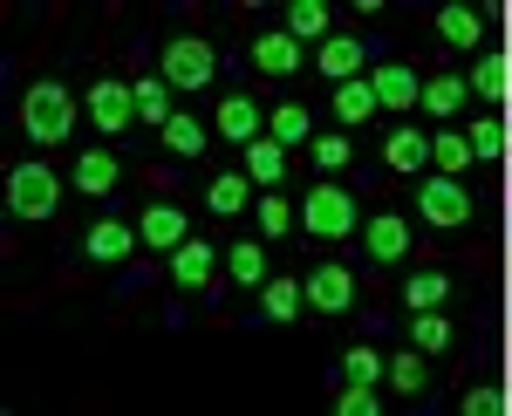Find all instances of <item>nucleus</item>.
I'll use <instances>...</instances> for the list:
<instances>
[{"label": "nucleus", "instance_id": "f257e3e1", "mask_svg": "<svg viewBox=\"0 0 512 416\" xmlns=\"http://www.w3.org/2000/svg\"><path fill=\"white\" fill-rule=\"evenodd\" d=\"M21 130L35 137V144H69V130H76V96L62 89V82H28L21 89Z\"/></svg>", "mask_w": 512, "mask_h": 416}, {"label": "nucleus", "instance_id": "f03ea898", "mask_svg": "<svg viewBox=\"0 0 512 416\" xmlns=\"http://www.w3.org/2000/svg\"><path fill=\"white\" fill-rule=\"evenodd\" d=\"M178 96H192V89H205V82L219 76V48L205 35H178V41H164V69H158Z\"/></svg>", "mask_w": 512, "mask_h": 416}, {"label": "nucleus", "instance_id": "7ed1b4c3", "mask_svg": "<svg viewBox=\"0 0 512 416\" xmlns=\"http://www.w3.org/2000/svg\"><path fill=\"white\" fill-rule=\"evenodd\" d=\"M55 205H62V178L48 164H14L7 171V212L14 219H55Z\"/></svg>", "mask_w": 512, "mask_h": 416}, {"label": "nucleus", "instance_id": "20e7f679", "mask_svg": "<svg viewBox=\"0 0 512 416\" xmlns=\"http://www.w3.org/2000/svg\"><path fill=\"white\" fill-rule=\"evenodd\" d=\"M355 219H362V212H355V191H342L335 178H328V185H315L308 198H301V226L315 232V239H349Z\"/></svg>", "mask_w": 512, "mask_h": 416}, {"label": "nucleus", "instance_id": "39448f33", "mask_svg": "<svg viewBox=\"0 0 512 416\" xmlns=\"http://www.w3.org/2000/svg\"><path fill=\"white\" fill-rule=\"evenodd\" d=\"M417 212L431 219V226H444V232H458V226H472V191L458 185V178H424L417 185Z\"/></svg>", "mask_w": 512, "mask_h": 416}, {"label": "nucleus", "instance_id": "423d86ee", "mask_svg": "<svg viewBox=\"0 0 512 416\" xmlns=\"http://www.w3.org/2000/svg\"><path fill=\"white\" fill-rule=\"evenodd\" d=\"M301 287H308V307H315V314H349L355 307V273L342 260H321Z\"/></svg>", "mask_w": 512, "mask_h": 416}, {"label": "nucleus", "instance_id": "0eeeda50", "mask_svg": "<svg viewBox=\"0 0 512 416\" xmlns=\"http://www.w3.org/2000/svg\"><path fill=\"white\" fill-rule=\"evenodd\" d=\"M82 110H89L96 130H110V137H117V130L137 123V96H130L117 76H103V82H89V103H82Z\"/></svg>", "mask_w": 512, "mask_h": 416}, {"label": "nucleus", "instance_id": "6e6552de", "mask_svg": "<svg viewBox=\"0 0 512 416\" xmlns=\"http://www.w3.org/2000/svg\"><path fill=\"white\" fill-rule=\"evenodd\" d=\"M246 55H253V69H260V76H301V62H308V48L287 35V28L253 35V48H246Z\"/></svg>", "mask_w": 512, "mask_h": 416}, {"label": "nucleus", "instance_id": "1a4fd4ad", "mask_svg": "<svg viewBox=\"0 0 512 416\" xmlns=\"http://www.w3.org/2000/svg\"><path fill=\"white\" fill-rule=\"evenodd\" d=\"M362 246H369L376 266H396L403 253H410V219H403V212H376V219L362 226Z\"/></svg>", "mask_w": 512, "mask_h": 416}, {"label": "nucleus", "instance_id": "9d476101", "mask_svg": "<svg viewBox=\"0 0 512 416\" xmlns=\"http://www.w3.org/2000/svg\"><path fill=\"white\" fill-rule=\"evenodd\" d=\"M369 89H376L383 110H417V103H424V82H417V69H403V62L369 69Z\"/></svg>", "mask_w": 512, "mask_h": 416}, {"label": "nucleus", "instance_id": "9b49d317", "mask_svg": "<svg viewBox=\"0 0 512 416\" xmlns=\"http://www.w3.org/2000/svg\"><path fill=\"white\" fill-rule=\"evenodd\" d=\"M212 123H219V137H233V144L267 137V110H260V96H239V89L219 103V116H212Z\"/></svg>", "mask_w": 512, "mask_h": 416}, {"label": "nucleus", "instance_id": "f8f14e48", "mask_svg": "<svg viewBox=\"0 0 512 416\" xmlns=\"http://www.w3.org/2000/svg\"><path fill=\"white\" fill-rule=\"evenodd\" d=\"M315 69H321L328 82H355L362 69H369V48H362L355 35H328V41L315 48Z\"/></svg>", "mask_w": 512, "mask_h": 416}, {"label": "nucleus", "instance_id": "ddd939ff", "mask_svg": "<svg viewBox=\"0 0 512 416\" xmlns=\"http://www.w3.org/2000/svg\"><path fill=\"white\" fill-rule=\"evenodd\" d=\"M137 239H144V246H158V253H178L192 232H185V212H178V205H144V219H137Z\"/></svg>", "mask_w": 512, "mask_h": 416}, {"label": "nucleus", "instance_id": "4468645a", "mask_svg": "<svg viewBox=\"0 0 512 416\" xmlns=\"http://www.w3.org/2000/svg\"><path fill=\"white\" fill-rule=\"evenodd\" d=\"M383 164L403 171V178H410V171H424V164H431V137H424V130H410V123H396L390 137H383Z\"/></svg>", "mask_w": 512, "mask_h": 416}, {"label": "nucleus", "instance_id": "2eb2a0df", "mask_svg": "<svg viewBox=\"0 0 512 416\" xmlns=\"http://www.w3.org/2000/svg\"><path fill=\"white\" fill-rule=\"evenodd\" d=\"M212 266H219V253H212L205 239H185V246L171 253V280H178L185 294H198V287H212Z\"/></svg>", "mask_w": 512, "mask_h": 416}, {"label": "nucleus", "instance_id": "dca6fc26", "mask_svg": "<svg viewBox=\"0 0 512 416\" xmlns=\"http://www.w3.org/2000/svg\"><path fill=\"white\" fill-rule=\"evenodd\" d=\"M130 246H137V232L123 226V219H103V226H89V239H82V253H89L96 266H123Z\"/></svg>", "mask_w": 512, "mask_h": 416}, {"label": "nucleus", "instance_id": "f3484780", "mask_svg": "<svg viewBox=\"0 0 512 416\" xmlns=\"http://www.w3.org/2000/svg\"><path fill=\"white\" fill-rule=\"evenodd\" d=\"M205 205H212L219 219H239V212H253V178H246V171H219V178L205 185Z\"/></svg>", "mask_w": 512, "mask_h": 416}, {"label": "nucleus", "instance_id": "a211bd4d", "mask_svg": "<svg viewBox=\"0 0 512 416\" xmlns=\"http://www.w3.org/2000/svg\"><path fill=\"white\" fill-rule=\"evenodd\" d=\"M76 191L82 198H110L117 191V151H76Z\"/></svg>", "mask_w": 512, "mask_h": 416}, {"label": "nucleus", "instance_id": "6ab92c4d", "mask_svg": "<svg viewBox=\"0 0 512 416\" xmlns=\"http://www.w3.org/2000/svg\"><path fill=\"white\" fill-rule=\"evenodd\" d=\"M246 178L274 191L280 178H287V144H274V137H253V144H246Z\"/></svg>", "mask_w": 512, "mask_h": 416}, {"label": "nucleus", "instance_id": "aec40b11", "mask_svg": "<svg viewBox=\"0 0 512 416\" xmlns=\"http://www.w3.org/2000/svg\"><path fill=\"white\" fill-rule=\"evenodd\" d=\"M301 307H308V287H301L294 273H280V280L260 287V314H267V321H294Z\"/></svg>", "mask_w": 512, "mask_h": 416}, {"label": "nucleus", "instance_id": "412c9836", "mask_svg": "<svg viewBox=\"0 0 512 416\" xmlns=\"http://www.w3.org/2000/svg\"><path fill=\"white\" fill-rule=\"evenodd\" d=\"M328 103H335V116H342V123H369V116L383 110V103H376V89H369V76H355V82H335V96H328Z\"/></svg>", "mask_w": 512, "mask_h": 416}, {"label": "nucleus", "instance_id": "4be33fe9", "mask_svg": "<svg viewBox=\"0 0 512 416\" xmlns=\"http://www.w3.org/2000/svg\"><path fill=\"white\" fill-rule=\"evenodd\" d=\"M130 96H137V123H158V130H164V123L178 116V110H171V96H178V89H171L164 76H144V82H130Z\"/></svg>", "mask_w": 512, "mask_h": 416}, {"label": "nucleus", "instance_id": "5701e85b", "mask_svg": "<svg viewBox=\"0 0 512 416\" xmlns=\"http://www.w3.org/2000/svg\"><path fill=\"white\" fill-rule=\"evenodd\" d=\"M267 137H274V144H287V151H301V144H315V123H308V110H301V103H274Z\"/></svg>", "mask_w": 512, "mask_h": 416}, {"label": "nucleus", "instance_id": "b1692460", "mask_svg": "<svg viewBox=\"0 0 512 416\" xmlns=\"http://www.w3.org/2000/svg\"><path fill=\"white\" fill-rule=\"evenodd\" d=\"M431 164H437V178H465L478 157H472V137L465 130H444V137H431Z\"/></svg>", "mask_w": 512, "mask_h": 416}, {"label": "nucleus", "instance_id": "393cba45", "mask_svg": "<svg viewBox=\"0 0 512 416\" xmlns=\"http://www.w3.org/2000/svg\"><path fill=\"white\" fill-rule=\"evenodd\" d=\"M383 382H390L396 396H424V382H431V362H424V348H403V355H390Z\"/></svg>", "mask_w": 512, "mask_h": 416}, {"label": "nucleus", "instance_id": "a878e982", "mask_svg": "<svg viewBox=\"0 0 512 416\" xmlns=\"http://www.w3.org/2000/svg\"><path fill=\"white\" fill-rule=\"evenodd\" d=\"M437 35L451 41V48H478V41H485V14H472V7H444V14H437Z\"/></svg>", "mask_w": 512, "mask_h": 416}, {"label": "nucleus", "instance_id": "bb28decb", "mask_svg": "<svg viewBox=\"0 0 512 416\" xmlns=\"http://www.w3.org/2000/svg\"><path fill=\"white\" fill-rule=\"evenodd\" d=\"M164 151L185 157V164L205 157V123H198V116H171V123H164Z\"/></svg>", "mask_w": 512, "mask_h": 416}, {"label": "nucleus", "instance_id": "cd10ccee", "mask_svg": "<svg viewBox=\"0 0 512 416\" xmlns=\"http://www.w3.org/2000/svg\"><path fill=\"white\" fill-rule=\"evenodd\" d=\"M226 273H233L239 287H267V280H274V273H267V253H260L253 239H239L233 253H226Z\"/></svg>", "mask_w": 512, "mask_h": 416}, {"label": "nucleus", "instance_id": "c85d7f7f", "mask_svg": "<svg viewBox=\"0 0 512 416\" xmlns=\"http://www.w3.org/2000/svg\"><path fill=\"white\" fill-rule=\"evenodd\" d=\"M444 294H451V273H410V280H403V307H410V314L444 307Z\"/></svg>", "mask_w": 512, "mask_h": 416}, {"label": "nucleus", "instance_id": "c756f323", "mask_svg": "<svg viewBox=\"0 0 512 416\" xmlns=\"http://www.w3.org/2000/svg\"><path fill=\"white\" fill-rule=\"evenodd\" d=\"M465 96H472V82H465V76H431V82H424V110H431V116H458Z\"/></svg>", "mask_w": 512, "mask_h": 416}, {"label": "nucleus", "instance_id": "7c9ffc66", "mask_svg": "<svg viewBox=\"0 0 512 416\" xmlns=\"http://www.w3.org/2000/svg\"><path fill=\"white\" fill-rule=\"evenodd\" d=\"M287 35L294 41H328V7H321V0H294V7H287Z\"/></svg>", "mask_w": 512, "mask_h": 416}, {"label": "nucleus", "instance_id": "2f4dec72", "mask_svg": "<svg viewBox=\"0 0 512 416\" xmlns=\"http://www.w3.org/2000/svg\"><path fill=\"white\" fill-rule=\"evenodd\" d=\"M410 348H424V355H437V348H451V321H444L437 307H424V314H410Z\"/></svg>", "mask_w": 512, "mask_h": 416}, {"label": "nucleus", "instance_id": "473e14b6", "mask_svg": "<svg viewBox=\"0 0 512 416\" xmlns=\"http://www.w3.org/2000/svg\"><path fill=\"white\" fill-rule=\"evenodd\" d=\"M253 219H260V232H267V239H280V232L294 226V205L267 191V198H253Z\"/></svg>", "mask_w": 512, "mask_h": 416}, {"label": "nucleus", "instance_id": "72a5a7b5", "mask_svg": "<svg viewBox=\"0 0 512 416\" xmlns=\"http://www.w3.org/2000/svg\"><path fill=\"white\" fill-rule=\"evenodd\" d=\"M465 82H472V96H506V55H485Z\"/></svg>", "mask_w": 512, "mask_h": 416}, {"label": "nucleus", "instance_id": "f704fd0d", "mask_svg": "<svg viewBox=\"0 0 512 416\" xmlns=\"http://www.w3.org/2000/svg\"><path fill=\"white\" fill-rule=\"evenodd\" d=\"M383 369H390V362H383L376 348H349V362H342V376H349V382H383Z\"/></svg>", "mask_w": 512, "mask_h": 416}, {"label": "nucleus", "instance_id": "c9c22d12", "mask_svg": "<svg viewBox=\"0 0 512 416\" xmlns=\"http://www.w3.org/2000/svg\"><path fill=\"white\" fill-rule=\"evenodd\" d=\"M335 410H342V416H376V410H383V403H376V382H349V389L335 396Z\"/></svg>", "mask_w": 512, "mask_h": 416}, {"label": "nucleus", "instance_id": "e433bc0d", "mask_svg": "<svg viewBox=\"0 0 512 416\" xmlns=\"http://www.w3.org/2000/svg\"><path fill=\"white\" fill-rule=\"evenodd\" d=\"M308 157H315L321 171H342V164H349V137H315V144H308Z\"/></svg>", "mask_w": 512, "mask_h": 416}, {"label": "nucleus", "instance_id": "4c0bfd02", "mask_svg": "<svg viewBox=\"0 0 512 416\" xmlns=\"http://www.w3.org/2000/svg\"><path fill=\"white\" fill-rule=\"evenodd\" d=\"M465 137H472V157H478V164H485V157H499V151H506V137H499V123H472Z\"/></svg>", "mask_w": 512, "mask_h": 416}, {"label": "nucleus", "instance_id": "58836bf2", "mask_svg": "<svg viewBox=\"0 0 512 416\" xmlns=\"http://www.w3.org/2000/svg\"><path fill=\"white\" fill-rule=\"evenodd\" d=\"M499 410H506L499 389H472V396H465V416H499Z\"/></svg>", "mask_w": 512, "mask_h": 416}]
</instances>
